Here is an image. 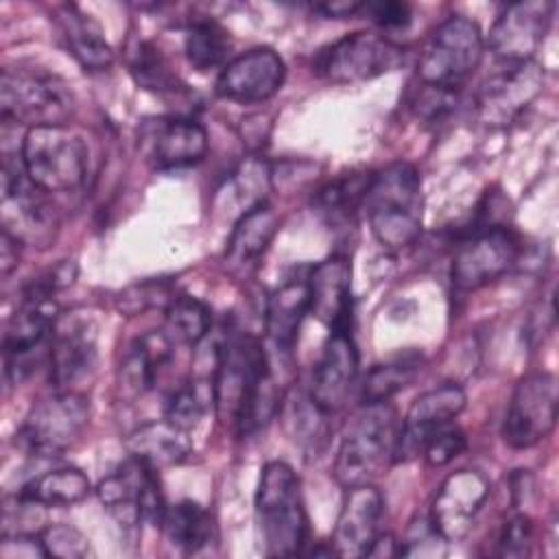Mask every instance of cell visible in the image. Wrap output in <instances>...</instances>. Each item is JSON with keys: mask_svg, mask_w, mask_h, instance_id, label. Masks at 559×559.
<instances>
[{"mask_svg": "<svg viewBox=\"0 0 559 559\" xmlns=\"http://www.w3.org/2000/svg\"><path fill=\"white\" fill-rule=\"evenodd\" d=\"M39 535L48 557L81 559L90 555V539L70 524H50Z\"/></svg>", "mask_w": 559, "mask_h": 559, "instance_id": "41", "label": "cell"}, {"mask_svg": "<svg viewBox=\"0 0 559 559\" xmlns=\"http://www.w3.org/2000/svg\"><path fill=\"white\" fill-rule=\"evenodd\" d=\"M173 352H175V341L168 336V332L153 330L142 334L131 343V347L127 349L120 362V371H118L120 386L129 395L146 393L148 389L155 386L162 371L170 365Z\"/></svg>", "mask_w": 559, "mask_h": 559, "instance_id": "25", "label": "cell"}, {"mask_svg": "<svg viewBox=\"0 0 559 559\" xmlns=\"http://www.w3.org/2000/svg\"><path fill=\"white\" fill-rule=\"evenodd\" d=\"M210 323V308L192 295H175L166 306V332L175 343H201L207 336Z\"/></svg>", "mask_w": 559, "mask_h": 559, "instance_id": "34", "label": "cell"}, {"mask_svg": "<svg viewBox=\"0 0 559 559\" xmlns=\"http://www.w3.org/2000/svg\"><path fill=\"white\" fill-rule=\"evenodd\" d=\"M328 415L310 393L293 391L286 397V424L293 439L312 452H319L328 439Z\"/></svg>", "mask_w": 559, "mask_h": 559, "instance_id": "33", "label": "cell"}, {"mask_svg": "<svg viewBox=\"0 0 559 559\" xmlns=\"http://www.w3.org/2000/svg\"><path fill=\"white\" fill-rule=\"evenodd\" d=\"M362 2H325V4H314L312 9L325 17H349L360 13Z\"/></svg>", "mask_w": 559, "mask_h": 559, "instance_id": "47", "label": "cell"}, {"mask_svg": "<svg viewBox=\"0 0 559 559\" xmlns=\"http://www.w3.org/2000/svg\"><path fill=\"white\" fill-rule=\"evenodd\" d=\"M544 70L535 61L502 63L476 92L478 118L489 127L513 122L542 92Z\"/></svg>", "mask_w": 559, "mask_h": 559, "instance_id": "15", "label": "cell"}, {"mask_svg": "<svg viewBox=\"0 0 559 559\" xmlns=\"http://www.w3.org/2000/svg\"><path fill=\"white\" fill-rule=\"evenodd\" d=\"M286 79V66L273 48H251L227 61L216 76V94L225 100L251 105L273 98Z\"/></svg>", "mask_w": 559, "mask_h": 559, "instance_id": "17", "label": "cell"}, {"mask_svg": "<svg viewBox=\"0 0 559 559\" xmlns=\"http://www.w3.org/2000/svg\"><path fill=\"white\" fill-rule=\"evenodd\" d=\"M445 550L448 539L435 526L430 515H415L408 522L395 552L402 557H441Z\"/></svg>", "mask_w": 559, "mask_h": 559, "instance_id": "39", "label": "cell"}, {"mask_svg": "<svg viewBox=\"0 0 559 559\" xmlns=\"http://www.w3.org/2000/svg\"><path fill=\"white\" fill-rule=\"evenodd\" d=\"M533 546V522L528 515L518 513L504 522L496 552L500 557H526Z\"/></svg>", "mask_w": 559, "mask_h": 559, "instance_id": "43", "label": "cell"}, {"mask_svg": "<svg viewBox=\"0 0 559 559\" xmlns=\"http://www.w3.org/2000/svg\"><path fill=\"white\" fill-rule=\"evenodd\" d=\"M358 15H367L373 24L382 28H406L413 20L411 7L406 2H391V0L362 2Z\"/></svg>", "mask_w": 559, "mask_h": 559, "instance_id": "44", "label": "cell"}, {"mask_svg": "<svg viewBox=\"0 0 559 559\" xmlns=\"http://www.w3.org/2000/svg\"><path fill=\"white\" fill-rule=\"evenodd\" d=\"M0 266H2V275H9L15 266H17V249L22 247L13 236H9L7 231H2L0 238Z\"/></svg>", "mask_w": 559, "mask_h": 559, "instance_id": "46", "label": "cell"}, {"mask_svg": "<svg viewBox=\"0 0 559 559\" xmlns=\"http://www.w3.org/2000/svg\"><path fill=\"white\" fill-rule=\"evenodd\" d=\"M214 404V380H190L177 386L166 402V419L181 426L183 430H192L201 424L210 406Z\"/></svg>", "mask_w": 559, "mask_h": 559, "instance_id": "37", "label": "cell"}, {"mask_svg": "<svg viewBox=\"0 0 559 559\" xmlns=\"http://www.w3.org/2000/svg\"><path fill=\"white\" fill-rule=\"evenodd\" d=\"M20 157L28 179L48 194L76 192L87 179V144L68 124L26 129Z\"/></svg>", "mask_w": 559, "mask_h": 559, "instance_id": "6", "label": "cell"}, {"mask_svg": "<svg viewBox=\"0 0 559 559\" xmlns=\"http://www.w3.org/2000/svg\"><path fill=\"white\" fill-rule=\"evenodd\" d=\"M61 37L81 68L98 72L114 63V50L100 24L76 4H61L55 13Z\"/></svg>", "mask_w": 559, "mask_h": 559, "instance_id": "27", "label": "cell"}, {"mask_svg": "<svg viewBox=\"0 0 559 559\" xmlns=\"http://www.w3.org/2000/svg\"><path fill=\"white\" fill-rule=\"evenodd\" d=\"M159 528L177 550L197 552L210 544L214 524L205 507L194 500H181L166 507Z\"/></svg>", "mask_w": 559, "mask_h": 559, "instance_id": "30", "label": "cell"}, {"mask_svg": "<svg viewBox=\"0 0 559 559\" xmlns=\"http://www.w3.org/2000/svg\"><path fill=\"white\" fill-rule=\"evenodd\" d=\"M310 312L308 275L290 277L277 286L266 301V334L280 352H288L297 338L304 317Z\"/></svg>", "mask_w": 559, "mask_h": 559, "instance_id": "29", "label": "cell"}, {"mask_svg": "<svg viewBox=\"0 0 559 559\" xmlns=\"http://www.w3.org/2000/svg\"><path fill=\"white\" fill-rule=\"evenodd\" d=\"M269 356L251 334H234L216 352L214 408L223 424L249 437L277 411Z\"/></svg>", "mask_w": 559, "mask_h": 559, "instance_id": "1", "label": "cell"}, {"mask_svg": "<svg viewBox=\"0 0 559 559\" xmlns=\"http://www.w3.org/2000/svg\"><path fill=\"white\" fill-rule=\"evenodd\" d=\"M140 142L157 170H181L199 164L207 153V131L192 118H157L142 124Z\"/></svg>", "mask_w": 559, "mask_h": 559, "instance_id": "20", "label": "cell"}, {"mask_svg": "<svg viewBox=\"0 0 559 559\" xmlns=\"http://www.w3.org/2000/svg\"><path fill=\"white\" fill-rule=\"evenodd\" d=\"M0 221L2 231L28 247H48L59 229V216L48 192L28 179L20 155L7 153L2 162Z\"/></svg>", "mask_w": 559, "mask_h": 559, "instance_id": "7", "label": "cell"}, {"mask_svg": "<svg viewBox=\"0 0 559 559\" xmlns=\"http://www.w3.org/2000/svg\"><path fill=\"white\" fill-rule=\"evenodd\" d=\"M520 258L518 236L502 227H478L456 249L450 277L459 290H476L502 277Z\"/></svg>", "mask_w": 559, "mask_h": 559, "instance_id": "14", "label": "cell"}, {"mask_svg": "<svg viewBox=\"0 0 559 559\" xmlns=\"http://www.w3.org/2000/svg\"><path fill=\"white\" fill-rule=\"evenodd\" d=\"M358 376V349L349 334V330H334L330 332L321 356L314 365L312 380H310V395L312 400L325 411L336 413Z\"/></svg>", "mask_w": 559, "mask_h": 559, "instance_id": "23", "label": "cell"}, {"mask_svg": "<svg viewBox=\"0 0 559 559\" xmlns=\"http://www.w3.org/2000/svg\"><path fill=\"white\" fill-rule=\"evenodd\" d=\"M57 319L59 314L52 297L24 293L20 308L9 319L2 341L4 376L11 384L22 382L44 358H48Z\"/></svg>", "mask_w": 559, "mask_h": 559, "instance_id": "11", "label": "cell"}, {"mask_svg": "<svg viewBox=\"0 0 559 559\" xmlns=\"http://www.w3.org/2000/svg\"><path fill=\"white\" fill-rule=\"evenodd\" d=\"M255 524L266 557H295L308 539L301 483L284 461H269L255 489Z\"/></svg>", "mask_w": 559, "mask_h": 559, "instance_id": "3", "label": "cell"}, {"mask_svg": "<svg viewBox=\"0 0 559 559\" xmlns=\"http://www.w3.org/2000/svg\"><path fill=\"white\" fill-rule=\"evenodd\" d=\"M465 391L454 382H443L413 400L406 417L400 421L395 461H411L421 454L426 441L441 428L450 426L465 408Z\"/></svg>", "mask_w": 559, "mask_h": 559, "instance_id": "19", "label": "cell"}, {"mask_svg": "<svg viewBox=\"0 0 559 559\" xmlns=\"http://www.w3.org/2000/svg\"><path fill=\"white\" fill-rule=\"evenodd\" d=\"M87 421V397L79 391H57L28 411L15 432V443L33 456H59L76 443Z\"/></svg>", "mask_w": 559, "mask_h": 559, "instance_id": "9", "label": "cell"}, {"mask_svg": "<svg viewBox=\"0 0 559 559\" xmlns=\"http://www.w3.org/2000/svg\"><path fill=\"white\" fill-rule=\"evenodd\" d=\"M310 314L330 332L349 330L352 264L345 255H330L308 273Z\"/></svg>", "mask_w": 559, "mask_h": 559, "instance_id": "24", "label": "cell"}, {"mask_svg": "<svg viewBox=\"0 0 559 559\" xmlns=\"http://www.w3.org/2000/svg\"><path fill=\"white\" fill-rule=\"evenodd\" d=\"M175 295L177 293H173L170 284L162 282V280L133 284V286H129L120 293L118 310L124 312V314H138V312H144L148 308H155V306L166 308Z\"/></svg>", "mask_w": 559, "mask_h": 559, "instance_id": "40", "label": "cell"}, {"mask_svg": "<svg viewBox=\"0 0 559 559\" xmlns=\"http://www.w3.org/2000/svg\"><path fill=\"white\" fill-rule=\"evenodd\" d=\"M552 2L546 0H528V2H511L496 17L487 46L502 63H520L533 61V55L544 41L552 17Z\"/></svg>", "mask_w": 559, "mask_h": 559, "instance_id": "18", "label": "cell"}, {"mask_svg": "<svg viewBox=\"0 0 559 559\" xmlns=\"http://www.w3.org/2000/svg\"><path fill=\"white\" fill-rule=\"evenodd\" d=\"M229 35L218 22L210 17H192L188 22L183 50L188 63L194 70L205 72L216 66H223L229 55Z\"/></svg>", "mask_w": 559, "mask_h": 559, "instance_id": "32", "label": "cell"}, {"mask_svg": "<svg viewBox=\"0 0 559 559\" xmlns=\"http://www.w3.org/2000/svg\"><path fill=\"white\" fill-rule=\"evenodd\" d=\"M559 389L548 371L524 376L507 404L502 417V441L513 450H526L546 439L557 424Z\"/></svg>", "mask_w": 559, "mask_h": 559, "instance_id": "12", "label": "cell"}, {"mask_svg": "<svg viewBox=\"0 0 559 559\" xmlns=\"http://www.w3.org/2000/svg\"><path fill=\"white\" fill-rule=\"evenodd\" d=\"M90 489V478L81 469L59 467L33 478L20 493L44 507H70L87 498Z\"/></svg>", "mask_w": 559, "mask_h": 559, "instance_id": "31", "label": "cell"}, {"mask_svg": "<svg viewBox=\"0 0 559 559\" xmlns=\"http://www.w3.org/2000/svg\"><path fill=\"white\" fill-rule=\"evenodd\" d=\"M456 103L454 90H445V87H432V85H424V90L419 92L417 100H415V111L417 116L426 118L428 122L441 120Z\"/></svg>", "mask_w": 559, "mask_h": 559, "instance_id": "45", "label": "cell"}, {"mask_svg": "<svg viewBox=\"0 0 559 559\" xmlns=\"http://www.w3.org/2000/svg\"><path fill=\"white\" fill-rule=\"evenodd\" d=\"M0 111L4 122L35 127L68 124L76 98L66 79L41 68H4L0 76Z\"/></svg>", "mask_w": 559, "mask_h": 559, "instance_id": "5", "label": "cell"}, {"mask_svg": "<svg viewBox=\"0 0 559 559\" xmlns=\"http://www.w3.org/2000/svg\"><path fill=\"white\" fill-rule=\"evenodd\" d=\"M419 369H421L419 358H415V356L413 358L404 356V358L371 367L360 386L362 404L389 402L391 395H395L397 391H402L404 386H408L415 380Z\"/></svg>", "mask_w": 559, "mask_h": 559, "instance_id": "36", "label": "cell"}, {"mask_svg": "<svg viewBox=\"0 0 559 559\" xmlns=\"http://www.w3.org/2000/svg\"><path fill=\"white\" fill-rule=\"evenodd\" d=\"M369 179L371 175H347V177L334 179L319 190L314 205L332 218H345L358 205H362Z\"/></svg>", "mask_w": 559, "mask_h": 559, "instance_id": "38", "label": "cell"}, {"mask_svg": "<svg viewBox=\"0 0 559 559\" xmlns=\"http://www.w3.org/2000/svg\"><path fill=\"white\" fill-rule=\"evenodd\" d=\"M362 207L373 238L389 251H402L421 234V179L415 166L393 162L371 175Z\"/></svg>", "mask_w": 559, "mask_h": 559, "instance_id": "2", "label": "cell"}, {"mask_svg": "<svg viewBox=\"0 0 559 559\" xmlns=\"http://www.w3.org/2000/svg\"><path fill=\"white\" fill-rule=\"evenodd\" d=\"M129 70L140 87L155 94L183 92V83L170 70L164 55L148 41H138L129 55Z\"/></svg>", "mask_w": 559, "mask_h": 559, "instance_id": "35", "label": "cell"}, {"mask_svg": "<svg viewBox=\"0 0 559 559\" xmlns=\"http://www.w3.org/2000/svg\"><path fill=\"white\" fill-rule=\"evenodd\" d=\"M400 419L389 402L362 404L349 419L334 461L343 487L371 485L395 463Z\"/></svg>", "mask_w": 559, "mask_h": 559, "instance_id": "4", "label": "cell"}, {"mask_svg": "<svg viewBox=\"0 0 559 559\" xmlns=\"http://www.w3.org/2000/svg\"><path fill=\"white\" fill-rule=\"evenodd\" d=\"M485 39L467 15H448L430 33L417 63L424 85L456 90L480 63Z\"/></svg>", "mask_w": 559, "mask_h": 559, "instance_id": "8", "label": "cell"}, {"mask_svg": "<svg viewBox=\"0 0 559 559\" xmlns=\"http://www.w3.org/2000/svg\"><path fill=\"white\" fill-rule=\"evenodd\" d=\"M96 496L109 515L127 528L140 524L142 520L159 526L168 507L159 489L157 469L133 456H129L116 472L98 483Z\"/></svg>", "mask_w": 559, "mask_h": 559, "instance_id": "13", "label": "cell"}, {"mask_svg": "<svg viewBox=\"0 0 559 559\" xmlns=\"http://www.w3.org/2000/svg\"><path fill=\"white\" fill-rule=\"evenodd\" d=\"M382 515L384 498L373 483L349 487L336 518L332 552L341 557L371 555L382 535Z\"/></svg>", "mask_w": 559, "mask_h": 559, "instance_id": "21", "label": "cell"}, {"mask_svg": "<svg viewBox=\"0 0 559 559\" xmlns=\"http://www.w3.org/2000/svg\"><path fill=\"white\" fill-rule=\"evenodd\" d=\"M124 448L129 456L146 463L153 469L173 467L186 461L192 452L190 430L173 424L170 419H155L142 424L133 432L127 435Z\"/></svg>", "mask_w": 559, "mask_h": 559, "instance_id": "26", "label": "cell"}, {"mask_svg": "<svg viewBox=\"0 0 559 559\" xmlns=\"http://www.w3.org/2000/svg\"><path fill=\"white\" fill-rule=\"evenodd\" d=\"M404 63V48L384 35L358 31L325 46L314 70L332 83H360L393 72Z\"/></svg>", "mask_w": 559, "mask_h": 559, "instance_id": "10", "label": "cell"}, {"mask_svg": "<svg viewBox=\"0 0 559 559\" xmlns=\"http://www.w3.org/2000/svg\"><path fill=\"white\" fill-rule=\"evenodd\" d=\"M467 448V439L459 428L445 426L441 430H437L424 445L421 454L426 459L428 465L432 467H441L448 465L450 461H454L463 450Z\"/></svg>", "mask_w": 559, "mask_h": 559, "instance_id": "42", "label": "cell"}, {"mask_svg": "<svg viewBox=\"0 0 559 559\" xmlns=\"http://www.w3.org/2000/svg\"><path fill=\"white\" fill-rule=\"evenodd\" d=\"M96 325L90 317L79 312H68L57 319L50 352L48 369L50 382L57 391H76L74 386L92 376L96 367Z\"/></svg>", "mask_w": 559, "mask_h": 559, "instance_id": "16", "label": "cell"}, {"mask_svg": "<svg viewBox=\"0 0 559 559\" xmlns=\"http://www.w3.org/2000/svg\"><path fill=\"white\" fill-rule=\"evenodd\" d=\"M280 229V218L266 201H260L245 210L236 221L225 251V262L231 269L253 266Z\"/></svg>", "mask_w": 559, "mask_h": 559, "instance_id": "28", "label": "cell"}, {"mask_svg": "<svg viewBox=\"0 0 559 559\" xmlns=\"http://www.w3.org/2000/svg\"><path fill=\"white\" fill-rule=\"evenodd\" d=\"M489 480L476 469H459L445 476L435 493L430 520L448 542H456L467 535L489 498Z\"/></svg>", "mask_w": 559, "mask_h": 559, "instance_id": "22", "label": "cell"}]
</instances>
